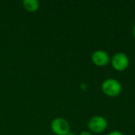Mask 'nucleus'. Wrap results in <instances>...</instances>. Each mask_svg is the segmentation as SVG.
I'll return each instance as SVG.
<instances>
[{
    "label": "nucleus",
    "instance_id": "10",
    "mask_svg": "<svg viewBox=\"0 0 135 135\" xmlns=\"http://www.w3.org/2000/svg\"><path fill=\"white\" fill-rule=\"evenodd\" d=\"M133 35H134V37L135 38V25L133 27Z\"/></svg>",
    "mask_w": 135,
    "mask_h": 135
},
{
    "label": "nucleus",
    "instance_id": "5",
    "mask_svg": "<svg viewBox=\"0 0 135 135\" xmlns=\"http://www.w3.org/2000/svg\"><path fill=\"white\" fill-rule=\"evenodd\" d=\"M91 59H92L93 63L95 66H100V67L106 66L111 62V58L108 53L104 50L95 51L91 56Z\"/></svg>",
    "mask_w": 135,
    "mask_h": 135
},
{
    "label": "nucleus",
    "instance_id": "11",
    "mask_svg": "<svg viewBox=\"0 0 135 135\" xmlns=\"http://www.w3.org/2000/svg\"><path fill=\"white\" fill-rule=\"evenodd\" d=\"M66 135H76L74 133H72V132H70V133H68Z\"/></svg>",
    "mask_w": 135,
    "mask_h": 135
},
{
    "label": "nucleus",
    "instance_id": "1",
    "mask_svg": "<svg viewBox=\"0 0 135 135\" xmlns=\"http://www.w3.org/2000/svg\"><path fill=\"white\" fill-rule=\"evenodd\" d=\"M122 84L115 78H108L101 84V90L103 93L108 97H118L122 92Z\"/></svg>",
    "mask_w": 135,
    "mask_h": 135
},
{
    "label": "nucleus",
    "instance_id": "8",
    "mask_svg": "<svg viewBox=\"0 0 135 135\" xmlns=\"http://www.w3.org/2000/svg\"><path fill=\"white\" fill-rule=\"evenodd\" d=\"M79 135H93V134H92V133H91V132H89V131H84L81 132V133H80V134H79Z\"/></svg>",
    "mask_w": 135,
    "mask_h": 135
},
{
    "label": "nucleus",
    "instance_id": "6",
    "mask_svg": "<svg viewBox=\"0 0 135 135\" xmlns=\"http://www.w3.org/2000/svg\"><path fill=\"white\" fill-rule=\"evenodd\" d=\"M22 4L24 9L31 13L36 12L40 8V2L37 0H24Z\"/></svg>",
    "mask_w": 135,
    "mask_h": 135
},
{
    "label": "nucleus",
    "instance_id": "9",
    "mask_svg": "<svg viewBox=\"0 0 135 135\" xmlns=\"http://www.w3.org/2000/svg\"><path fill=\"white\" fill-rule=\"evenodd\" d=\"M81 89H86V87H87V85H86L85 84L82 83V84L81 85Z\"/></svg>",
    "mask_w": 135,
    "mask_h": 135
},
{
    "label": "nucleus",
    "instance_id": "4",
    "mask_svg": "<svg viewBox=\"0 0 135 135\" xmlns=\"http://www.w3.org/2000/svg\"><path fill=\"white\" fill-rule=\"evenodd\" d=\"M51 129L55 135H66L70 132V126L68 121L62 117L55 118L51 123Z\"/></svg>",
    "mask_w": 135,
    "mask_h": 135
},
{
    "label": "nucleus",
    "instance_id": "3",
    "mask_svg": "<svg viewBox=\"0 0 135 135\" xmlns=\"http://www.w3.org/2000/svg\"><path fill=\"white\" fill-rule=\"evenodd\" d=\"M111 64L115 70L123 72L128 68L130 65V59L127 54L123 52H117L112 57Z\"/></svg>",
    "mask_w": 135,
    "mask_h": 135
},
{
    "label": "nucleus",
    "instance_id": "2",
    "mask_svg": "<svg viewBox=\"0 0 135 135\" xmlns=\"http://www.w3.org/2000/svg\"><path fill=\"white\" fill-rule=\"evenodd\" d=\"M108 120L101 115L93 116L88 123V128L89 132L94 134H101L108 128Z\"/></svg>",
    "mask_w": 135,
    "mask_h": 135
},
{
    "label": "nucleus",
    "instance_id": "7",
    "mask_svg": "<svg viewBox=\"0 0 135 135\" xmlns=\"http://www.w3.org/2000/svg\"><path fill=\"white\" fill-rule=\"evenodd\" d=\"M106 135H123V134L119 131H111L110 133L107 134Z\"/></svg>",
    "mask_w": 135,
    "mask_h": 135
}]
</instances>
